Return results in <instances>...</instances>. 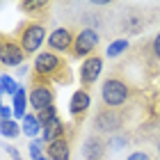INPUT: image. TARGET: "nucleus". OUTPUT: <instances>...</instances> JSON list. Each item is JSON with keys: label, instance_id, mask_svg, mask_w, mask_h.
Instances as JSON below:
<instances>
[{"label": "nucleus", "instance_id": "obj_30", "mask_svg": "<svg viewBox=\"0 0 160 160\" xmlns=\"http://www.w3.org/2000/svg\"><path fill=\"white\" fill-rule=\"evenodd\" d=\"M39 160H48V158H43V156H41V158H39Z\"/></svg>", "mask_w": 160, "mask_h": 160}, {"label": "nucleus", "instance_id": "obj_29", "mask_svg": "<svg viewBox=\"0 0 160 160\" xmlns=\"http://www.w3.org/2000/svg\"><path fill=\"white\" fill-rule=\"evenodd\" d=\"M156 149H158V156H160V140H158V144H156Z\"/></svg>", "mask_w": 160, "mask_h": 160}, {"label": "nucleus", "instance_id": "obj_32", "mask_svg": "<svg viewBox=\"0 0 160 160\" xmlns=\"http://www.w3.org/2000/svg\"><path fill=\"white\" fill-rule=\"evenodd\" d=\"M0 121H2V119H0Z\"/></svg>", "mask_w": 160, "mask_h": 160}, {"label": "nucleus", "instance_id": "obj_18", "mask_svg": "<svg viewBox=\"0 0 160 160\" xmlns=\"http://www.w3.org/2000/svg\"><path fill=\"white\" fill-rule=\"evenodd\" d=\"M25 103H28V94H25L23 87H21L18 94L14 96V105H12V112H14V117H16V119L25 117Z\"/></svg>", "mask_w": 160, "mask_h": 160}, {"label": "nucleus", "instance_id": "obj_20", "mask_svg": "<svg viewBox=\"0 0 160 160\" xmlns=\"http://www.w3.org/2000/svg\"><path fill=\"white\" fill-rule=\"evenodd\" d=\"M18 89H21V85H18L14 78H9V76H0V92H2V94L16 96V94H18Z\"/></svg>", "mask_w": 160, "mask_h": 160}, {"label": "nucleus", "instance_id": "obj_21", "mask_svg": "<svg viewBox=\"0 0 160 160\" xmlns=\"http://www.w3.org/2000/svg\"><path fill=\"white\" fill-rule=\"evenodd\" d=\"M123 50H128V39H117L108 46V57H119Z\"/></svg>", "mask_w": 160, "mask_h": 160}, {"label": "nucleus", "instance_id": "obj_27", "mask_svg": "<svg viewBox=\"0 0 160 160\" xmlns=\"http://www.w3.org/2000/svg\"><path fill=\"white\" fill-rule=\"evenodd\" d=\"M5 151H7V153H9L14 160H21V153H18V151L14 149V147H5Z\"/></svg>", "mask_w": 160, "mask_h": 160}, {"label": "nucleus", "instance_id": "obj_25", "mask_svg": "<svg viewBox=\"0 0 160 160\" xmlns=\"http://www.w3.org/2000/svg\"><path fill=\"white\" fill-rule=\"evenodd\" d=\"M126 160H153L149 153H144V151H135V153H130Z\"/></svg>", "mask_w": 160, "mask_h": 160}, {"label": "nucleus", "instance_id": "obj_24", "mask_svg": "<svg viewBox=\"0 0 160 160\" xmlns=\"http://www.w3.org/2000/svg\"><path fill=\"white\" fill-rule=\"evenodd\" d=\"M151 50H153V57H156V60H160V32L153 37V41H151Z\"/></svg>", "mask_w": 160, "mask_h": 160}, {"label": "nucleus", "instance_id": "obj_31", "mask_svg": "<svg viewBox=\"0 0 160 160\" xmlns=\"http://www.w3.org/2000/svg\"><path fill=\"white\" fill-rule=\"evenodd\" d=\"M0 110H2V101H0Z\"/></svg>", "mask_w": 160, "mask_h": 160}, {"label": "nucleus", "instance_id": "obj_1", "mask_svg": "<svg viewBox=\"0 0 160 160\" xmlns=\"http://www.w3.org/2000/svg\"><path fill=\"white\" fill-rule=\"evenodd\" d=\"M57 80V85H67L71 76H69V67L60 55L50 53H39L34 60V82H50Z\"/></svg>", "mask_w": 160, "mask_h": 160}, {"label": "nucleus", "instance_id": "obj_19", "mask_svg": "<svg viewBox=\"0 0 160 160\" xmlns=\"http://www.w3.org/2000/svg\"><path fill=\"white\" fill-rule=\"evenodd\" d=\"M21 133V126L14 119H7V121H0V135L2 137H9V140H14V137H18Z\"/></svg>", "mask_w": 160, "mask_h": 160}, {"label": "nucleus", "instance_id": "obj_7", "mask_svg": "<svg viewBox=\"0 0 160 160\" xmlns=\"http://www.w3.org/2000/svg\"><path fill=\"white\" fill-rule=\"evenodd\" d=\"M101 71H103V60H101L98 55L87 57V60L82 62V67H80V85H82L85 89H87V87H92L98 80Z\"/></svg>", "mask_w": 160, "mask_h": 160}, {"label": "nucleus", "instance_id": "obj_11", "mask_svg": "<svg viewBox=\"0 0 160 160\" xmlns=\"http://www.w3.org/2000/svg\"><path fill=\"white\" fill-rule=\"evenodd\" d=\"M69 108H71V117L76 121H82V117L89 110V94H87V89H76V94L71 96Z\"/></svg>", "mask_w": 160, "mask_h": 160}, {"label": "nucleus", "instance_id": "obj_9", "mask_svg": "<svg viewBox=\"0 0 160 160\" xmlns=\"http://www.w3.org/2000/svg\"><path fill=\"white\" fill-rule=\"evenodd\" d=\"M105 151H108V142L103 140V135H96V133H92L82 144L85 160H101L105 156Z\"/></svg>", "mask_w": 160, "mask_h": 160}, {"label": "nucleus", "instance_id": "obj_23", "mask_svg": "<svg viewBox=\"0 0 160 160\" xmlns=\"http://www.w3.org/2000/svg\"><path fill=\"white\" fill-rule=\"evenodd\" d=\"M30 156H32V160H39L41 158V144L37 140L30 142Z\"/></svg>", "mask_w": 160, "mask_h": 160}, {"label": "nucleus", "instance_id": "obj_5", "mask_svg": "<svg viewBox=\"0 0 160 160\" xmlns=\"http://www.w3.org/2000/svg\"><path fill=\"white\" fill-rule=\"evenodd\" d=\"M46 39V28L43 23H37V21H30V23H25L21 28V34H18V43L21 48L25 50V55L34 53V50H39V46L43 43Z\"/></svg>", "mask_w": 160, "mask_h": 160}, {"label": "nucleus", "instance_id": "obj_10", "mask_svg": "<svg viewBox=\"0 0 160 160\" xmlns=\"http://www.w3.org/2000/svg\"><path fill=\"white\" fill-rule=\"evenodd\" d=\"M23 60H25V50L21 48V43L12 41V39H5V48H2V55H0V64H5V67H18Z\"/></svg>", "mask_w": 160, "mask_h": 160}, {"label": "nucleus", "instance_id": "obj_17", "mask_svg": "<svg viewBox=\"0 0 160 160\" xmlns=\"http://www.w3.org/2000/svg\"><path fill=\"white\" fill-rule=\"evenodd\" d=\"M39 130H43V128H41V123L37 119V114H25L23 117V133L28 137H37Z\"/></svg>", "mask_w": 160, "mask_h": 160}, {"label": "nucleus", "instance_id": "obj_28", "mask_svg": "<svg viewBox=\"0 0 160 160\" xmlns=\"http://www.w3.org/2000/svg\"><path fill=\"white\" fill-rule=\"evenodd\" d=\"M2 48H5V39L0 37V55H2Z\"/></svg>", "mask_w": 160, "mask_h": 160}, {"label": "nucleus", "instance_id": "obj_3", "mask_svg": "<svg viewBox=\"0 0 160 160\" xmlns=\"http://www.w3.org/2000/svg\"><path fill=\"white\" fill-rule=\"evenodd\" d=\"M130 98V89L121 78H108L101 87V101L105 108H121Z\"/></svg>", "mask_w": 160, "mask_h": 160}, {"label": "nucleus", "instance_id": "obj_15", "mask_svg": "<svg viewBox=\"0 0 160 160\" xmlns=\"http://www.w3.org/2000/svg\"><path fill=\"white\" fill-rule=\"evenodd\" d=\"M48 2H43V0H28V2H21L18 5V9L21 12H25L28 16H32V18H37L41 12H48Z\"/></svg>", "mask_w": 160, "mask_h": 160}, {"label": "nucleus", "instance_id": "obj_2", "mask_svg": "<svg viewBox=\"0 0 160 160\" xmlns=\"http://www.w3.org/2000/svg\"><path fill=\"white\" fill-rule=\"evenodd\" d=\"M128 119V110L123 108H101L94 117V133L96 135H117L123 130Z\"/></svg>", "mask_w": 160, "mask_h": 160}, {"label": "nucleus", "instance_id": "obj_22", "mask_svg": "<svg viewBox=\"0 0 160 160\" xmlns=\"http://www.w3.org/2000/svg\"><path fill=\"white\" fill-rule=\"evenodd\" d=\"M126 142H128V137L126 135H112L110 140H108V149H112V151H119V149H123L126 147Z\"/></svg>", "mask_w": 160, "mask_h": 160}, {"label": "nucleus", "instance_id": "obj_6", "mask_svg": "<svg viewBox=\"0 0 160 160\" xmlns=\"http://www.w3.org/2000/svg\"><path fill=\"white\" fill-rule=\"evenodd\" d=\"M28 101H30V105L39 112V110H43V108L55 105V92L50 89L48 82H34L30 94H28Z\"/></svg>", "mask_w": 160, "mask_h": 160}, {"label": "nucleus", "instance_id": "obj_14", "mask_svg": "<svg viewBox=\"0 0 160 160\" xmlns=\"http://www.w3.org/2000/svg\"><path fill=\"white\" fill-rule=\"evenodd\" d=\"M57 140H64V123L62 121H55L41 130V142L50 144V142H57Z\"/></svg>", "mask_w": 160, "mask_h": 160}, {"label": "nucleus", "instance_id": "obj_12", "mask_svg": "<svg viewBox=\"0 0 160 160\" xmlns=\"http://www.w3.org/2000/svg\"><path fill=\"white\" fill-rule=\"evenodd\" d=\"M144 23H147V21H144L142 14L137 12V9H130L126 16L121 18V30L128 32V34H137V32L144 30Z\"/></svg>", "mask_w": 160, "mask_h": 160}, {"label": "nucleus", "instance_id": "obj_4", "mask_svg": "<svg viewBox=\"0 0 160 160\" xmlns=\"http://www.w3.org/2000/svg\"><path fill=\"white\" fill-rule=\"evenodd\" d=\"M98 41H101V34L96 28H82L78 34H76V41H73V48H71V55L73 57H92L98 48Z\"/></svg>", "mask_w": 160, "mask_h": 160}, {"label": "nucleus", "instance_id": "obj_8", "mask_svg": "<svg viewBox=\"0 0 160 160\" xmlns=\"http://www.w3.org/2000/svg\"><path fill=\"white\" fill-rule=\"evenodd\" d=\"M73 32L69 30V28H57V30H53L48 34V48H50V53L53 50H57V53H64V50H69L71 53V48H73Z\"/></svg>", "mask_w": 160, "mask_h": 160}, {"label": "nucleus", "instance_id": "obj_26", "mask_svg": "<svg viewBox=\"0 0 160 160\" xmlns=\"http://www.w3.org/2000/svg\"><path fill=\"white\" fill-rule=\"evenodd\" d=\"M12 108H7V105H2V110H0V119H2V121H7V119H9L12 117Z\"/></svg>", "mask_w": 160, "mask_h": 160}, {"label": "nucleus", "instance_id": "obj_13", "mask_svg": "<svg viewBox=\"0 0 160 160\" xmlns=\"http://www.w3.org/2000/svg\"><path fill=\"white\" fill-rule=\"evenodd\" d=\"M46 158L48 160H69L71 158V147H69V140H57V142H50L46 144Z\"/></svg>", "mask_w": 160, "mask_h": 160}, {"label": "nucleus", "instance_id": "obj_16", "mask_svg": "<svg viewBox=\"0 0 160 160\" xmlns=\"http://www.w3.org/2000/svg\"><path fill=\"white\" fill-rule=\"evenodd\" d=\"M34 114H37V119H39V123H41V128H46V126H50V123L60 121V114H57V108H55V105L43 108V110L34 112Z\"/></svg>", "mask_w": 160, "mask_h": 160}]
</instances>
